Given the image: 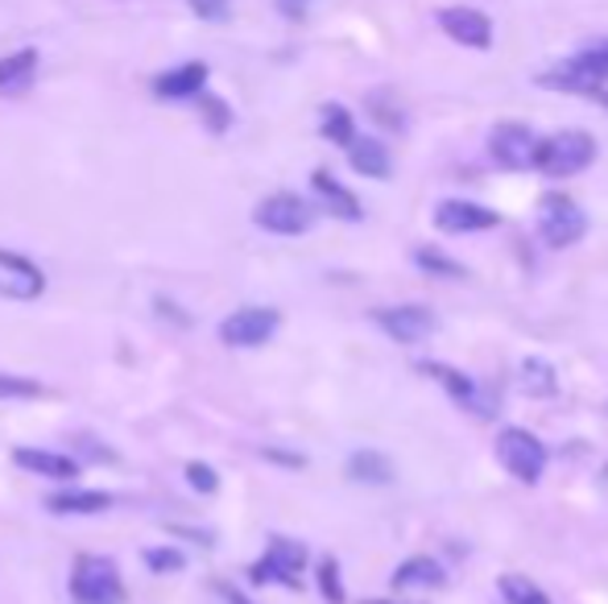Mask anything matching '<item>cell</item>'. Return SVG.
<instances>
[{
	"label": "cell",
	"mask_w": 608,
	"mask_h": 604,
	"mask_svg": "<svg viewBox=\"0 0 608 604\" xmlns=\"http://www.w3.org/2000/svg\"><path fill=\"white\" fill-rule=\"evenodd\" d=\"M348 477L360 480V485H390L393 464L381 451H352L348 456Z\"/></svg>",
	"instance_id": "7402d4cb"
},
{
	"label": "cell",
	"mask_w": 608,
	"mask_h": 604,
	"mask_svg": "<svg viewBox=\"0 0 608 604\" xmlns=\"http://www.w3.org/2000/svg\"><path fill=\"white\" fill-rule=\"evenodd\" d=\"M261 456H266V460H278V464H290V468H302V456H290V451H274V447H266V451H261Z\"/></svg>",
	"instance_id": "8d00e7d4"
},
{
	"label": "cell",
	"mask_w": 608,
	"mask_h": 604,
	"mask_svg": "<svg viewBox=\"0 0 608 604\" xmlns=\"http://www.w3.org/2000/svg\"><path fill=\"white\" fill-rule=\"evenodd\" d=\"M538 87H555V92H571V96H588V100H596V104H605L608 108L605 83H592L588 75H579L571 63H559V66H550V71H543V75H538Z\"/></svg>",
	"instance_id": "ffe728a7"
},
{
	"label": "cell",
	"mask_w": 608,
	"mask_h": 604,
	"mask_svg": "<svg viewBox=\"0 0 608 604\" xmlns=\"http://www.w3.org/2000/svg\"><path fill=\"white\" fill-rule=\"evenodd\" d=\"M497 589L509 604H550V596L534 580H526V575H501Z\"/></svg>",
	"instance_id": "d4e9b609"
},
{
	"label": "cell",
	"mask_w": 608,
	"mask_h": 604,
	"mask_svg": "<svg viewBox=\"0 0 608 604\" xmlns=\"http://www.w3.org/2000/svg\"><path fill=\"white\" fill-rule=\"evenodd\" d=\"M145 567L154 575H178L187 567V555L178 546H154V551H145Z\"/></svg>",
	"instance_id": "83f0119b"
},
{
	"label": "cell",
	"mask_w": 608,
	"mask_h": 604,
	"mask_svg": "<svg viewBox=\"0 0 608 604\" xmlns=\"http://www.w3.org/2000/svg\"><path fill=\"white\" fill-rule=\"evenodd\" d=\"M534 149H538V137H534L530 125H517V121H505V125L493 128L488 137V154L497 166L505 170H530L534 166Z\"/></svg>",
	"instance_id": "ba28073f"
},
{
	"label": "cell",
	"mask_w": 608,
	"mask_h": 604,
	"mask_svg": "<svg viewBox=\"0 0 608 604\" xmlns=\"http://www.w3.org/2000/svg\"><path fill=\"white\" fill-rule=\"evenodd\" d=\"M79 456H87V460H116V451H112V447H100V444H95V439H87V435H83V439H79ZM79 456H75V460H79Z\"/></svg>",
	"instance_id": "e575fe53"
},
{
	"label": "cell",
	"mask_w": 608,
	"mask_h": 604,
	"mask_svg": "<svg viewBox=\"0 0 608 604\" xmlns=\"http://www.w3.org/2000/svg\"><path fill=\"white\" fill-rule=\"evenodd\" d=\"M207 63H183V66H171L162 71L154 80V96L157 100H195L207 87Z\"/></svg>",
	"instance_id": "5bb4252c"
},
{
	"label": "cell",
	"mask_w": 608,
	"mask_h": 604,
	"mask_svg": "<svg viewBox=\"0 0 608 604\" xmlns=\"http://www.w3.org/2000/svg\"><path fill=\"white\" fill-rule=\"evenodd\" d=\"M216 592H219V596H224L228 604H253L249 596H245L240 589H233V584H216Z\"/></svg>",
	"instance_id": "74e56055"
},
{
	"label": "cell",
	"mask_w": 608,
	"mask_h": 604,
	"mask_svg": "<svg viewBox=\"0 0 608 604\" xmlns=\"http://www.w3.org/2000/svg\"><path fill=\"white\" fill-rule=\"evenodd\" d=\"M576 66L579 75H588L592 83H608V42H596V46L579 50L576 59H567Z\"/></svg>",
	"instance_id": "484cf974"
},
{
	"label": "cell",
	"mask_w": 608,
	"mask_h": 604,
	"mask_svg": "<svg viewBox=\"0 0 608 604\" xmlns=\"http://www.w3.org/2000/svg\"><path fill=\"white\" fill-rule=\"evenodd\" d=\"M311 191L319 195V204L328 207L331 216H340V220H360L364 211H360V199L348 187H343L340 178L331 175V170H315L311 175Z\"/></svg>",
	"instance_id": "e0dca14e"
},
{
	"label": "cell",
	"mask_w": 608,
	"mask_h": 604,
	"mask_svg": "<svg viewBox=\"0 0 608 604\" xmlns=\"http://www.w3.org/2000/svg\"><path fill=\"white\" fill-rule=\"evenodd\" d=\"M187 485L195 489V493H216L219 489V477H216V468L212 464H203V460H190L187 464Z\"/></svg>",
	"instance_id": "1f68e13d"
},
{
	"label": "cell",
	"mask_w": 608,
	"mask_h": 604,
	"mask_svg": "<svg viewBox=\"0 0 608 604\" xmlns=\"http://www.w3.org/2000/svg\"><path fill=\"white\" fill-rule=\"evenodd\" d=\"M373 323L381 332L398 340V344H422V340H431L435 335V311H426V306H385V311H373Z\"/></svg>",
	"instance_id": "9c48e42d"
},
{
	"label": "cell",
	"mask_w": 608,
	"mask_h": 604,
	"mask_svg": "<svg viewBox=\"0 0 608 604\" xmlns=\"http://www.w3.org/2000/svg\"><path fill=\"white\" fill-rule=\"evenodd\" d=\"M71 601L75 604H121L125 584L121 567L109 555H79L71 567Z\"/></svg>",
	"instance_id": "7a4b0ae2"
},
{
	"label": "cell",
	"mask_w": 608,
	"mask_h": 604,
	"mask_svg": "<svg viewBox=\"0 0 608 604\" xmlns=\"http://www.w3.org/2000/svg\"><path fill=\"white\" fill-rule=\"evenodd\" d=\"M369 112H373L377 125H390V128H402L405 125L402 108H398V104H393L385 92H373V96H369Z\"/></svg>",
	"instance_id": "4dcf8cb0"
},
{
	"label": "cell",
	"mask_w": 608,
	"mask_h": 604,
	"mask_svg": "<svg viewBox=\"0 0 608 604\" xmlns=\"http://www.w3.org/2000/svg\"><path fill=\"white\" fill-rule=\"evenodd\" d=\"M253 223L274 232V237H302L315 223V207L295 191H278V195H266V199L257 204Z\"/></svg>",
	"instance_id": "3957f363"
},
{
	"label": "cell",
	"mask_w": 608,
	"mask_h": 604,
	"mask_svg": "<svg viewBox=\"0 0 608 604\" xmlns=\"http://www.w3.org/2000/svg\"><path fill=\"white\" fill-rule=\"evenodd\" d=\"M47 509L59 518H95V513H109L112 497L100 489H63V493H50Z\"/></svg>",
	"instance_id": "9a60e30c"
},
{
	"label": "cell",
	"mask_w": 608,
	"mask_h": 604,
	"mask_svg": "<svg viewBox=\"0 0 608 604\" xmlns=\"http://www.w3.org/2000/svg\"><path fill=\"white\" fill-rule=\"evenodd\" d=\"M187 4H190V13L203 17V21H224L233 0H187Z\"/></svg>",
	"instance_id": "836d02e7"
},
{
	"label": "cell",
	"mask_w": 608,
	"mask_h": 604,
	"mask_svg": "<svg viewBox=\"0 0 608 604\" xmlns=\"http://www.w3.org/2000/svg\"><path fill=\"white\" fill-rule=\"evenodd\" d=\"M439 25L443 33L468 50H488L493 46V21L481 13V9H468V4H452V9H439Z\"/></svg>",
	"instance_id": "30bf717a"
},
{
	"label": "cell",
	"mask_w": 608,
	"mask_h": 604,
	"mask_svg": "<svg viewBox=\"0 0 608 604\" xmlns=\"http://www.w3.org/2000/svg\"><path fill=\"white\" fill-rule=\"evenodd\" d=\"M311 4L315 0H278V13L290 17V21H302V17L311 13Z\"/></svg>",
	"instance_id": "d590c367"
},
{
	"label": "cell",
	"mask_w": 608,
	"mask_h": 604,
	"mask_svg": "<svg viewBox=\"0 0 608 604\" xmlns=\"http://www.w3.org/2000/svg\"><path fill=\"white\" fill-rule=\"evenodd\" d=\"M364 604H393V601H364Z\"/></svg>",
	"instance_id": "ab89813d"
},
{
	"label": "cell",
	"mask_w": 608,
	"mask_h": 604,
	"mask_svg": "<svg viewBox=\"0 0 608 604\" xmlns=\"http://www.w3.org/2000/svg\"><path fill=\"white\" fill-rule=\"evenodd\" d=\"M596 162V137L584 128H563L550 133L546 142L534 149V170H543L546 178H571L579 170H588Z\"/></svg>",
	"instance_id": "6da1fadb"
},
{
	"label": "cell",
	"mask_w": 608,
	"mask_h": 604,
	"mask_svg": "<svg viewBox=\"0 0 608 604\" xmlns=\"http://www.w3.org/2000/svg\"><path fill=\"white\" fill-rule=\"evenodd\" d=\"M414 265H419V270H426V273H435V278H464V273H468L464 265H460V261L435 253V249H419V253H414Z\"/></svg>",
	"instance_id": "f1b7e54d"
},
{
	"label": "cell",
	"mask_w": 608,
	"mask_h": 604,
	"mask_svg": "<svg viewBox=\"0 0 608 604\" xmlns=\"http://www.w3.org/2000/svg\"><path fill=\"white\" fill-rule=\"evenodd\" d=\"M501 216L493 207H481L472 199H447V204L435 207V228L439 232H452V237H464V232H484V228H497Z\"/></svg>",
	"instance_id": "7c38bea8"
},
{
	"label": "cell",
	"mask_w": 608,
	"mask_h": 604,
	"mask_svg": "<svg viewBox=\"0 0 608 604\" xmlns=\"http://www.w3.org/2000/svg\"><path fill=\"white\" fill-rule=\"evenodd\" d=\"M343 149H348V162H352L357 175H364V178L393 175V158H390V149H385V142H377V137H352Z\"/></svg>",
	"instance_id": "ac0fdd59"
},
{
	"label": "cell",
	"mask_w": 608,
	"mask_h": 604,
	"mask_svg": "<svg viewBox=\"0 0 608 604\" xmlns=\"http://www.w3.org/2000/svg\"><path fill=\"white\" fill-rule=\"evenodd\" d=\"M605 480H608V464H605Z\"/></svg>",
	"instance_id": "60d3db41"
},
{
	"label": "cell",
	"mask_w": 608,
	"mask_h": 604,
	"mask_svg": "<svg viewBox=\"0 0 608 604\" xmlns=\"http://www.w3.org/2000/svg\"><path fill=\"white\" fill-rule=\"evenodd\" d=\"M38 80V50H17L0 59V96H25Z\"/></svg>",
	"instance_id": "d6986e66"
},
{
	"label": "cell",
	"mask_w": 608,
	"mask_h": 604,
	"mask_svg": "<svg viewBox=\"0 0 608 604\" xmlns=\"http://www.w3.org/2000/svg\"><path fill=\"white\" fill-rule=\"evenodd\" d=\"M0 270L4 273H21V278H38V282H47V273L33 265L30 257L13 253V249H0Z\"/></svg>",
	"instance_id": "d6a6232c"
},
{
	"label": "cell",
	"mask_w": 608,
	"mask_h": 604,
	"mask_svg": "<svg viewBox=\"0 0 608 604\" xmlns=\"http://www.w3.org/2000/svg\"><path fill=\"white\" fill-rule=\"evenodd\" d=\"M443 584H447V572H443V563H435L431 555L405 559L402 567L393 572V589L398 592H431V589H443Z\"/></svg>",
	"instance_id": "2e32d148"
},
{
	"label": "cell",
	"mask_w": 608,
	"mask_h": 604,
	"mask_svg": "<svg viewBox=\"0 0 608 604\" xmlns=\"http://www.w3.org/2000/svg\"><path fill=\"white\" fill-rule=\"evenodd\" d=\"M497 460L522 485H538V477H543L546 468V447L538 444V435H530V430L505 427L497 435Z\"/></svg>",
	"instance_id": "277c9868"
},
{
	"label": "cell",
	"mask_w": 608,
	"mask_h": 604,
	"mask_svg": "<svg viewBox=\"0 0 608 604\" xmlns=\"http://www.w3.org/2000/svg\"><path fill=\"white\" fill-rule=\"evenodd\" d=\"M13 464L17 468H25V472H33V477H47V480H75L79 477L75 456L47 451V447H17Z\"/></svg>",
	"instance_id": "4fadbf2b"
},
{
	"label": "cell",
	"mask_w": 608,
	"mask_h": 604,
	"mask_svg": "<svg viewBox=\"0 0 608 604\" xmlns=\"http://www.w3.org/2000/svg\"><path fill=\"white\" fill-rule=\"evenodd\" d=\"M281 327V315L274 306H240L219 323V340L228 348H261Z\"/></svg>",
	"instance_id": "52a82bcc"
},
{
	"label": "cell",
	"mask_w": 608,
	"mask_h": 604,
	"mask_svg": "<svg viewBox=\"0 0 608 604\" xmlns=\"http://www.w3.org/2000/svg\"><path fill=\"white\" fill-rule=\"evenodd\" d=\"M319 133H323L331 145H348L357 137L352 112L343 108V104H323V112H319Z\"/></svg>",
	"instance_id": "603a6c76"
},
{
	"label": "cell",
	"mask_w": 608,
	"mask_h": 604,
	"mask_svg": "<svg viewBox=\"0 0 608 604\" xmlns=\"http://www.w3.org/2000/svg\"><path fill=\"white\" fill-rule=\"evenodd\" d=\"M199 116H203V128H207V133H228V128H233V108H228V104H224V100L219 96H212V92H207V87H203L199 96Z\"/></svg>",
	"instance_id": "cb8c5ba5"
},
{
	"label": "cell",
	"mask_w": 608,
	"mask_h": 604,
	"mask_svg": "<svg viewBox=\"0 0 608 604\" xmlns=\"http://www.w3.org/2000/svg\"><path fill=\"white\" fill-rule=\"evenodd\" d=\"M171 534H178V539H195V542H203V546L212 542V534H207V530H187V525H171Z\"/></svg>",
	"instance_id": "f35d334b"
},
{
	"label": "cell",
	"mask_w": 608,
	"mask_h": 604,
	"mask_svg": "<svg viewBox=\"0 0 608 604\" xmlns=\"http://www.w3.org/2000/svg\"><path fill=\"white\" fill-rule=\"evenodd\" d=\"M517 389L530 394V398H550V394L559 389V373H555V365L543 361V356H526V361L517 365Z\"/></svg>",
	"instance_id": "44dd1931"
},
{
	"label": "cell",
	"mask_w": 608,
	"mask_h": 604,
	"mask_svg": "<svg viewBox=\"0 0 608 604\" xmlns=\"http://www.w3.org/2000/svg\"><path fill=\"white\" fill-rule=\"evenodd\" d=\"M422 373H431L447 394H452L464 410H472V414H481V418H488V414H497V402H493V394L488 389H481V385L472 382V377H464L460 368H447V365H439V361H426L422 365Z\"/></svg>",
	"instance_id": "8fae6325"
},
{
	"label": "cell",
	"mask_w": 608,
	"mask_h": 604,
	"mask_svg": "<svg viewBox=\"0 0 608 604\" xmlns=\"http://www.w3.org/2000/svg\"><path fill=\"white\" fill-rule=\"evenodd\" d=\"M47 385L38 377H17V373H0V398L4 402H25V398H42Z\"/></svg>",
	"instance_id": "4316f807"
},
{
	"label": "cell",
	"mask_w": 608,
	"mask_h": 604,
	"mask_svg": "<svg viewBox=\"0 0 608 604\" xmlns=\"http://www.w3.org/2000/svg\"><path fill=\"white\" fill-rule=\"evenodd\" d=\"M302 567H307V546H302V542L269 539L266 555L249 567V580L253 584H286V589H298Z\"/></svg>",
	"instance_id": "8992f818"
},
{
	"label": "cell",
	"mask_w": 608,
	"mask_h": 604,
	"mask_svg": "<svg viewBox=\"0 0 608 604\" xmlns=\"http://www.w3.org/2000/svg\"><path fill=\"white\" fill-rule=\"evenodd\" d=\"M538 232L550 249H571L588 232V216L571 195H546L538 204Z\"/></svg>",
	"instance_id": "5b68a950"
},
{
	"label": "cell",
	"mask_w": 608,
	"mask_h": 604,
	"mask_svg": "<svg viewBox=\"0 0 608 604\" xmlns=\"http://www.w3.org/2000/svg\"><path fill=\"white\" fill-rule=\"evenodd\" d=\"M319 592L328 604H343V584H340V563L336 559H319Z\"/></svg>",
	"instance_id": "f546056e"
}]
</instances>
